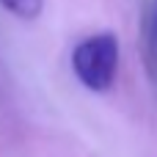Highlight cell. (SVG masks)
Masks as SVG:
<instances>
[{
  "mask_svg": "<svg viewBox=\"0 0 157 157\" xmlns=\"http://www.w3.org/2000/svg\"><path fill=\"white\" fill-rule=\"evenodd\" d=\"M141 39H144V61L157 83V0H149L144 19H141Z\"/></svg>",
  "mask_w": 157,
  "mask_h": 157,
  "instance_id": "7a4b0ae2",
  "label": "cell"
},
{
  "mask_svg": "<svg viewBox=\"0 0 157 157\" xmlns=\"http://www.w3.org/2000/svg\"><path fill=\"white\" fill-rule=\"evenodd\" d=\"M72 72L88 91H108L119 72V39L108 30L86 36L72 50Z\"/></svg>",
  "mask_w": 157,
  "mask_h": 157,
  "instance_id": "6da1fadb",
  "label": "cell"
},
{
  "mask_svg": "<svg viewBox=\"0 0 157 157\" xmlns=\"http://www.w3.org/2000/svg\"><path fill=\"white\" fill-rule=\"evenodd\" d=\"M0 6L17 19H36L44 8V0H0Z\"/></svg>",
  "mask_w": 157,
  "mask_h": 157,
  "instance_id": "3957f363",
  "label": "cell"
}]
</instances>
